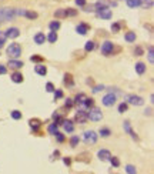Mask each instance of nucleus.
Here are the masks:
<instances>
[{"label":"nucleus","instance_id":"obj_16","mask_svg":"<svg viewBox=\"0 0 154 174\" xmlns=\"http://www.w3.org/2000/svg\"><path fill=\"white\" fill-rule=\"evenodd\" d=\"M97 157L101 161H109L110 157H111V153H110L109 150H100V151L97 153Z\"/></svg>","mask_w":154,"mask_h":174},{"label":"nucleus","instance_id":"obj_35","mask_svg":"<svg viewBox=\"0 0 154 174\" xmlns=\"http://www.w3.org/2000/svg\"><path fill=\"white\" fill-rule=\"evenodd\" d=\"M24 17H27V19H32V20H34V19H37V17H38V14L36 13V12H29V10H26Z\"/></svg>","mask_w":154,"mask_h":174},{"label":"nucleus","instance_id":"obj_24","mask_svg":"<svg viewBox=\"0 0 154 174\" xmlns=\"http://www.w3.org/2000/svg\"><path fill=\"white\" fill-rule=\"evenodd\" d=\"M51 117H53V120H54V123H56L57 126H61V124H63L64 117L61 116V114H58V113H54V114H53Z\"/></svg>","mask_w":154,"mask_h":174},{"label":"nucleus","instance_id":"obj_28","mask_svg":"<svg viewBox=\"0 0 154 174\" xmlns=\"http://www.w3.org/2000/svg\"><path fill=\"white\" fill-rule=\"evenodd\" d=\"M77 161H83V163H90V154L89 153H81L77 157Z\"/></svg>","mask_w":154,"mask_h":174},{"label":"nucleus","instance_id":"obj_42","mask_svg":"<svg viewBox=\"0 0 154 174\" xmlns=\"http://www.w3.org/2000/svg\"><path fill=\"white\" fill-rule=\"evenodd\" d=\"M12 118H14V120H20V118H21V113H20L19 110H13L12 111Z\"/></svg>","mask_w":154,"mask_h":174},{"label":"nucleus","instance_id":"obj_58","mask_svg":"<svg viewBox=\"0 0 154 174\" xmlns=\"http://www.w3.org/2000/svg\"><path fill=\"white\" fill-rule=\"evenodd\" d=\"M144 27H146V29H148V30H150V33L153 32V27H151V24H146Z\"/></svg>","mask_w":154,"mask_h":174},{"label":"nucleus","instance_id":"obj_49","mask_svg":"<svg viewBox=\"0 0 154 174\" xmlns=\"http://www.w3.org/2000/svg\"><path fill=\"white\" fill-rule=\"evenodd\" d=\"M143 47H140V46H137V47H135L134 49V54L135 56H143Z\"/></svg>","mask_w":154,"mask_h":174},{"label":"nucleus","instance_id":"obj_22","mask_svg":"<svg viewBox=\"0 0 154 174\" xmlns=\"http://www.w3.org/2000/svg\"><path fill=\"white\" fill-rule=\"evenodd\" d=\"M63 81L67 87H74V81H73V76H71V74H64Z\"/></svg>","mask_w":154,"mask_h":174},{"label":"nucleus","instance_id":"obj_37","mask_svg":"<svg viewBox=\"0 0 154 174\" xmlns=\"http://www.w3.org/2000/svg\"><path fill=\"white\" fill-rule=\"evenodd\" d=\"M98 133H100V135H101V137H109V135L111 134V131H110V129H107V127H101Z\"/></svg>","mask_w":154,"mask_h":174},{"label":"nucleus","instance_id":"obj_15","mask_svg":"<svg viewBox=\"0 0 154 174\" xmlns=\"http://www.w3.org/2000/svg\"><path fill=\"white\" fill-rule=\"evenodd\" d=\"M89 30H90V26L87 24V23H80V24L76 27V32L78 33V34H81V36L87 34V32H89Z\"/></svg>","mask_w":154,"mask_h":174},{"label":"nucleus","instance_id":"obj_25","mask_svg":"<svg viewBox=\"0 0 154 174\" xmlns=\"http://www.w3.org/2000/svg\"><path fill=\"white\" fill-rule=\"evenodd\" d=\"M154 4V0H140V6L143 9H151Z\"/></svg>","mask_w":154,"mask_h":174},{"label":"nucleus","instance_id":"obj_18","mask_svg":"<svg viewBox=\"0 0 154 174\" xmlns=\"http://www.w3.org/2000/svg\"><path fill=\"white\" fill-rule=\"evenodd\" d=\"M34 71L37 73L38 76H46V74H47V67L43 66L41 63H38V64L34 67Z\"/></svg>","mask_w":154,"mask_h":174},{"label":"nucleus","instance_id":"obj_29","mask_svg":"<svg viewBox=\"0 0 154 174\" xmlns=\"http://www.w3.org/2000/svg\"><path fill=\"white\" fill-rule=\"evenodd\" d=\"M47 131H49V133H50V134H56V133H57L58 131V126L57 124H56V123H51L50 126H49V127H47Z\"/></svg>","mask_w":154,"mask_h":174},{"label":"nucleus","instance_id":"obj_36","mask_svg":"<svg viewBox=\"0 0 154 174\" xmlns=\"http://www.w3.org/2000/svg\"><path fill=\"white\" fill-rule=\"evenodd\" d=\"M148 61H150L151 64L154 63V47L153 46L148 47Z\"/></svg>","mask_w":154,"mask_h":174},{"label":"nucleus","instance_id":"obj_9","mask_svg":"<svg viewBox=\"0 0 154 174\" xmlns=\"http://www.w3.org/2000/svg\"><path fill=\"white\" fill-rule=\"evenodd\" d=\"M87 111L86 110H78L74 116V121L76 123H80V124H86L87 123Z\"/></svg>","mask_w":154,"mask_h":174},{"label":"nucleus","instance_id":"obj_54","mask_svg":"<svg viewBox=\"0 0 154 174\" xmlns=\"http://www.w3.org/2000/svg\"><path fill=\"white\" fill-rule=\"evenodd\" d=\"M74 1H76L77 6H80V7H83L86 4V0H74Z\"/></svg>","mask_w":154,"mask_h":174},{"label":"nucleus","instance_id":"obj_3","mask_svg":"<svg viewBox=\"0 0 154 174\" xmlns=\"http://www.w3.org/2000/svg\"><path fill=\"white\" fill-rule=\"evenodd\" d=\"M14 16H16L14 9H10V7H3V9H0V20H4V21L13 20Z\"/></svg>","mask_w":154,"mask_h":174},{"label":"nucleus","instance_id":"obj_52","mask_svg":"<svg viewBox=\"0 0 154 174\" xmlns=\"http://www.w3.org/2000/svg\"><path fill=\"white\" fill-rule=\"evenodd\" d=\"M84 12H94V10H96V9H94V6H86V4H84Z\"/></svg>","mask_w":154,"mask_h":174},{"label":"nucleus","instance_id":"obj_20","mask_svg":"<svg viewBox=\"0 0 154 174\" xmlns=\"http://www.w3.org/2000/svg\"><path fill=\"white\" fill-rule=\"evenodd\" d=\"M86 97L87 96H86L84 93H78V94L76 96V98L73 100V103L76 104V106H83V101L86 100Z\"/></svg>","mask_w":154,"mask_h":174},{"label":"nucleus","instance_id":"obj_21","mask_svg":"<svg viewBox=\"0 0 154 174\" xmlns=\"http://www.w3.org/2000/svg\"><path fill=\"white\" fill-rule=\"evenodd\" d=\"M10 78H12V81H14V83H21L23 81V74L19 73V71H14L12 76H10Z\"/></svg>","mask_w":154,"mask_h":174},{"label":"nucleus","instance_id":"obj_31","mask_svg":"<svg viewBox=\"0 0 154 174\" xmlns=\"http://www.w3.org/2000/svg\"><path fill=\"white\" fill-rule=\"evenodd\" d=\"M49 27H50L51 32H57L58 29H60V21L58 20H54V21H51L50 24H49Z\"/></svg>","mask_w":154,"mask_h":174},{"label":"nucleus","instance_id":"obj_41","mask_svg":"<svg viewBox=\"0 0 154 174\" xmlns=\"http://www.w3.org/2000/svg\"><path fill=\"white\" fill-rule=\"evenodd\" d=\"M126 171H127L128 174H135L137 173V168H135L134 166H131V164H128V166H126Z\"/></svg>","mask_w":154,"mask_h":174},{"label":"nucleus","instance_id":"obj_13","mask_svg":"<svg viewBox=\"0 0 154 174\" xmlns=\"http://www.w3.org/2000/svg\"><path fill=\"white\" fill-rule=\"evenodd\" d=\"M23 66H24L23 61H20V60H16V58H10V60H9V67L13 69V70H19Z\"/></svg>","mask_w":154,"mask_h":174},{"label":"nucleus","instance_id":"obj_26","mask_svg":"<svg viewBox=\"0 0 154 174\" xmlns=\"http://www.w3.org/2000/svg\"><path fill=\"white\" fill-rule=\"evenodd\" d=\"M124 39H126L127 43H133V41H135V33L134 32H127L126 33V36H124Z\"/></svg>","mask_w":154,"mask_h":174},{"label":"nucleus","instance_id":"obj_19","mask_svg":"<svg viewBox=\"0 0 154 174\" xmlns=\"http://www.w3.org/2000/svg\"><path fill=\"white\" fill-rule=\"evenodd\" d=\"M46 41V36H44V33H41V32H38L34 34V43L36 44H43Z\"/></svg>","mask_w":154,"mask_h":174},{"label":"nucleus","instance_id":"obj_39","mask_svg":"<svg viewBox=\"0 0 154 174\" xmlns=\"http://www.w3.org/2000/svg\"><path fill=\"white\" fill-rule=\"evenodd\" d=\"M109 161L111 163V166H113V167H120V160H118L117 157H113V155H111Z\"/></svg>","mask_w":154,"mask_h":174},{"label":"nucleus","instance_id":"obj_50","mask_svg":"<svg viewBox=\"0 0 154 174\" xmlns=\"http://www.w3.org/2000/svg\"><path fill=\"white\" fill-rule=\"evenodd\" d=\"M66 10H67V16H71L73 17V16L77 14V10H74V9H66Z\"/></svg>","mask_w":154,"mask_h":174},{"label":"nucleus","instance_id":"obj_1","mask_svg":"<svg viewBox=\"0 0 154 174\" xmlns=\"http://www.w3.org/2000/svg\"><path fill=\"white\" fill-rule=\"evenodd\" d=\"M7 54H9V57H13V58L20 57L21 56V46L19 43H12L7 47Z\"/></svg>","mask_w":154,"mask_h":174},{"label":"nucleus","instance_id":"obj_38","mask_svg":"<svg viewBox=\"0 0 154 174\" xmlns=\"http://www.w3.org/2000/svg\"><path fill=\"white\" fill-rule=\"evenodd\" d=\"M84 50H86V52H93V50H94V41H91V40L87 41L86 46H84Z\"/></svg>","mask_w":154,"mask_h":174},{"label":"nucleus","instance_id":"obj_48","mask_svg":"<svg viewBox=\"0 0 154 174\" xmlns=\"http://www.w3.org/2000/svg\"><path fill=\"white\" fill-rule=\"evenodd\" d=\"M73 106H74L73 100H71V98H67V100H66V103H64V107H66V109H71Z\"/></svg>","mask_w":154,"mask_h":174},{"label":"nucleus","instance_id":"obj_4","mask_svg":"<svg viewBox=\"0 0 154 174\" xmlns=\"http://www.w3.org/2000/svg\"><path fill=\"white\" fill-rule=\"evenodd\" d=\"M124 100L127 104H133V106H143L144 104L143 97L135 96V94H127V96H124Z\"/></svg>","mask_w":154,"mask_h":174},{"label":"nucleus","instance_id":"obj_55","mask_svg":"<svg viewBox=\"0 0 154 174\" xmlns=\"http://www.w3.org/2000/svg\"><path fill=\"white\" fill-rule=\"evenodd\" d=\"M6 73H7V69H6V66L0 64V74H6Z\"/></svg>","mask_w":154,"mask_h":174},{"label":"nucleus","instance_id":"obj_59","mask_svg":"<svg viewBox=\"0 0 154 174\" xmlns=\"http://www.w3.org/2000/svg\"><path fill=\"white\" fill-rule=\"evenodd\" d=\"M150 101H151V103H154V96H153V94L150 96Z\"/></svg>","mask_w":154,"mask_h":174},{"label":"nucleus","instance_id":"obj_56","mask_svg":"<svg viewBox=\"0 0 154 174\" xmlns=\"http://www.w3.org/2000/svg\"><path fill=\"white\" fill-rule=\"evenodd\" d=\"M63 163L66 164V166H67V167H69V166L71 164V160L69 158V157H64V158H63Z\"/></svg>","mask_w":154,"mask_h":174},{"label":"nucleus","instance_id":"obj_47","mask_svg":"<svg viewBox=\"0 0 154 174\" xmlns=\"http://www.w3.org/2000/svg\"><path fill=\"white\" fill-rule=\"evenodd\" d=\"M54 135H56V140H57L58 143H63L64 140H66V137H64V134H61V133H58V131H57V133H56V134H54Z\"/></svg>","mask_w":154,"mask_h":174},{"label":"nucleus","instance_id":"obj_33","mask_svg":"<svg viewBox=\"0 0 154 174\" xmlns=\"http://www.w3.org/2000/svg\"><path fill=\"white\" fill-rule=\"evenodd\" d=\"M93 106H94V100H93V98H89V97H86V100L83 101V107L90 109V107H93Z\"/></svg>","mask_w":154,"mask_h":174},{"label":"nucleus","instance_id":"obj_40","mask_svg":"<svg viewBox=\"0 0 154 174\" xmlns=\"http://www.w3.org/2000/svg\"><path fill=\"white\" fill-rule=\"evenodd\" d=\"M30 60L34 61V63H43L44 61V58L41 57V56H36V54H33L32 57H30Z\"/></svg>","mask_w":154,"mask_h":174},{"label":"nucleus","instance_id":"obj_23","mask_svg":"<svg viewBox=\"0 0 154 174\" xmlns=\"http://www.w3.org/2000/svg\"><path fill=\"white\" fill-rule=\"evenodd\" d=\"M54 17L57 19H63V17H67V10L66 9H58L54 12Z\"/></svg>","mask_w":154,"mask_h":174},{"label":"nucleus","instance_id":"obj_45","mask_svg":"<svg viewBox=\"0 0 154 174\" xmlns=\"http://www.w3.org/2000/svg\"><path fill=\"white\" fill-rule=\"evenodd\" d=\"M120 29H121V23H113V24H111V30L114 33L120 32Z\"/></svg>","mask_w":154,"mask_h":174},{"label":"nucleus","instance_id":"obj_12","mask_svg":"<svg viewBox=\"0 0 154 174\" xmlns=\"http://www.w3.org/2000/svg\"><path fill=\"white\" fill-rule=\"evenodd\" d=\"M115 7L117 3L113 0H97L96 1V7Z\"/></svg>","mask_w":154,"mask_h":174},{"label":"nucleus","instance_id":"obj_14","mask_svg":"<svg viewBox=\"0 0 154 174\" xmlns=\"http://www.w3.org/2000/svg\"><path fill=\"white\" fill-rule=\"evenodd\" d=\"M29 124H30V127H32V130L34 133H37L38 129L41 127V121H40L38 118H30V120H29Z\"/></svg>","mask_w":154,"mask_h":174},{"label":"nucleus","instance_id":"obj_53","mask_svg":"<svg viewBox=\"0 0 154 174\" xmlns=\"http://www.w3.org/2000/svg\"><path fill=\"white\" fill-rule=\"evenodd\" d=\"M4 39H6V36L4 34H0V49L4 46Z\"/></svg>","mask_w":154,"mask_h":174},{"label":"nucleus","instance_id":"obj_44","mask_svg":"<svg viewBox=\"0 0 154 174\" xmlns=\"http://www.w3.org/2000/svg\"><path fill=\"white\" fill-rule=\"evenodd\" d=\"M54 100H58V98H63L64 97V93L61 90H54Z\"/></svg>","mask_w":154,"mask_h":174},{"label":"nucleus","instance_id":"obj_30","mask_svg":"<svg viewBox=\"0 0 154 174\" xmlns=\"http://www.w3.org/2000/svg\"><path fill=\"white\" fill-rule=\"evenodd\" d=\"M57 33L56 32H50L49 33V36H47V37H46V40H49V41H50V43H56V41H57Z\"/></svg>","mask_w":154,"mask_h":174},{"label":"nucleus","instance_id":"obj_17","mask_svg":"<svg viewBox=\"0 0 154 174\" xmlns=\"http://www.w3.org/2000/svg\"><path fill=\"white\" fill-rule=\"evenodd\" d=\"M63 129L66 133H73L74 131V124H73V121H70V120H66L64 118V121H63Z\"/></svg>","mask_w":154,"mask_h":174},{"label":"nucleus","instance_id":"obj_10","mask_svg":"<svg viewBox=\"0 0 154 174\" xmlns=\"http://www.w3.org/2000/svg\"><path fill=\"white\" fill-rule=\"evenodd\" d=\"M123 129H124V131H127L128 134L131 135V138H133V140H135V141L138 140V135L135 134V131L131 129V126H130V121H124V123H123Z\"/></svg>","mask_w":154,"mask_h":174},{"label":"nucleus","instance_id":"obj_57","mask_svg":"<svg viewBox=\"0 0 154 174\" xmlns=\"http://www.w3.org/2000/svg\"><path fill=\"white\" fill-rule=\"evenodd\" d=\"M151 111H153L151 109H147L146 111H144V114H146V116H151Z\"/></svg>","mask_w":154,"mask_h":174},{"label":"nucleus","instance_id":"obj_6","mask_svg":"<svg viewBox=\"0 0 154 174\" xmlns=\"http://www.w3.org/2000/svg\"><path fill=\"white\" fill-rule=\"evenodd\" d=\"M83 140L86 144H89V146H93V144H96L97 141V134L96 131H93V130H89V131H86L83 135Z\"/></svg>","mask_w":154,"mask_h":174},{"label":"nucleus","instance_id":"obj_7","mask_svg":"<svg viewBox=\"0 0 154 174\" xmlns=\"http://www.w3.org/2000/svg\"><path fill=\"white\" fill-rule=\"evenodd\" d=\"M115 100H117V96L113 94V91H110L109 94H106V96L103 97L101 103L106 106V107H111V106H114L115 104Z\"/></svg>","mask_w":154,"mask_h":174},{"label":"nucleus","instance_id":"obj_8","mask_svg":"<svg viewBox=\"0 0 154 174\" xmlns=\"http://www.w3.org/2000/svg\"><path fill=\"white\" fill-rule=\"evenodd\" d=\"M113 50H114V44L111 41H104L101 44V54L103 56H111L113 54Z\"/></svg>","mask_w":154,"mask_h":174},{"label":"nucleus","instance_id":"obj_2","mask_svg":"<svg viewBox=\"0 0 154 174\" xmlns=\"http://www.w3.org/2000/svg\"><path fill=\"white\" fill-rule=\"evenodd\" d=\"M87 118L91 120V121H100L103 118V113L100 109H97V107H90V111H87Z\"/></svg>","mask_w":154,"mask_h":174},{"label":"nucleus","instance_id":"obj_27","mask_svg":"<svg viewBox=\"0 0 154 174\" xmlns=\"http://www.w3.org/2000/svg\"><path fill=\"white\" fill-rule=\"evenodd\" d=\"M135 71L138 73V74H144V71H146V64L144 63H135Z\"/></svg>","mask_w":154,"mask_h":174},{"label":"nucleus","instance_id":"obj_46","mask_svg":"<svg viewBox=\"0 0 154 174\" xmlns=\"http://www.w3.org/2000/svg\"><path fill=\"white\" fill-rule=\"evenodd\" d=\"M54 90H56V89H54L53 83H50V81H49V83L46 84V91H47V93H53Z\"/></svg>","mask_w":154,"mask_h":174},{"label":"nucleus","instance_id":"obj_51","mask_svg":"<svg viewBox=\"0 0 154 174\" xmlns=\"http://www.w3.org/2000/svg\"><path fill=\"white\" fill-rule=\"evenodd\" d=\"M101 90H104V86L100 84V86H96V87L93 89V93H98V91H101Z\"/></svg>","mask_w":154,"mask_h":174},{"label":"nucleus","instance_id":"obj_34","mask_svg":"<svg viewBox=\"0 0 154 174\" xmlns=\"http://www.w3.org/2000/svg\"><path fill=\"white\" fill-rule=\"evenodd\" d=\"M78 143H80V137H78V135H71V138H70V146L71 147L78 146Z\"/></svg>","mask_w":154,"mask_h":174},{"label":"nucleus","instance_id":"obj_43","mask_svg":"<svg viewBox=\"0 0 154 174\" xmlns=\"http://www.w3.org/2000/svg\"><path fill=\"white\" fill-rule=\"evenodd\" d=\"M128 109V104L124 101V103H121L120 106H118V113H126Z\"/></svg>","mask_w":154,"mask_h":174},{"label":"nucleus","instance_id":"obj_32","mask_svg":"<svg viewBox=\"0 0 154 174\" xmlns=\"http://www.w3.org/2000/svg\"><path fill=\"white\" fill-rule=\"evenodd\" d=\"M127 6L130 9H137L140 6V0H127Z\"/></svg>","mask_w":154,"mask_h":174},{"label":"nucleus","instance_id":"obj_11","mask_svg":"<svg viewBox=\"0 0 154 174\" xmlns=\"http://www.w3.org/2000/svg\"><path fill=\"white\" fill-rule=\"evenodd\" d=\"M4 36L9 37V39H16V37H19L20 36V30L17 29V27H10V29H7L6 30Z\"/></svg>","mask_w":154,"mask_h":174},{"label":"nucleus","instance_id":"obj_5","mask_svg":"<svg viewBox=\"0 0 154 174\" xmlns=\"http://www.w3.org/2000/svg\"><path fill=\"white\" fill-rule=\"evenodd\" d=\"M96 13L97 16L103 20H109L111 19V10H110V7H96Z\"/></svg>","mask_w":154,"mask_h":174}]
</instances>
